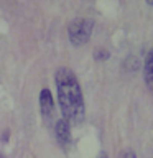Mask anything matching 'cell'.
<instances>
[{
    "mask_svg": "<svg viewBox=\"0 0 153 158\" xmlns=\"http://www.w3.org/2000/svg\"><path fill=\"white\" fill-rule=\"evenodd\" d=\"M143 79H145L147 86L153 91V48L145 56V63H143Z\"/></svg>",
    "mask_w": 153,
    "mask_h": 158,
    "instance_id": "obj_5",
    "label": "cell"
},
{
    "mask_svg": "<svg viewBox=\"0 0 153 158\" xmlns=\"http://www.w3.org/2000/svg\"><path fill=\"white\" fill-rule=\"evenodd\" d=\"M94 58L99 59V61H105V59L110 58V53H109L107 49H104V48H99L97 51H94Z\"/></svg>",
    "mask_w": 153,
    "mask_h": 158,
    "instance_id": "obj_6",
    "label": "cell"
},
{
    "mask_svg": "<svg viewBox=\"0 0 153 158\" xmlns=\"http://www.w3.org/2000/svg\"><path fill=\"white\" fill-rule=\"evenodd\" d=\"M58 102L63 114V120L69 125H79L86 118V104H84L82 89L72 69L61 66L54 73Z\"/></svg>",
    "mask_w": 153,
    "mask_h": 158,
    "instance_id": "obj_1",
    "label": "cell"
},
{
    "mask_svg": "<svg viewBox=\"0 0 153 158\" xmlns=\"http://www.w3.org/2000/svg\"><path fill=\"white\" fill-rule=\"evenodd\" d=\"M92 31H94V20H91V18H76L68 27L69 41L74 46L86 44L91 40Z\"/></svg>",
    "mask_w": 153,
    "mask_h": 158,
    "instance_id": "obj_2",
    "label": "cell"
},
{
    "mask_svg": "<svg viewBox=\"0 0 153 158\" xmlns=\"http://www.w3.org/2000/svg\"><path fill=\"white\" fill-rule=\"evenodd\" d=\"M118 158H137V155H135L133 152H130V150H125Z\"/></svg>",
    "mask_w": 153,
    "mask_h": 158,
    "instance_id": "obj_7",
    "label": "cell"
},
{
    "mask_svg": "<svg viewBox=\"0 0 153 158\" xmlns=\"http://www.w3.org/2000/svg\"><path fill=\"white\" fill-rule=\"evenodd\" d=\"M54 133H56V140L59 142V145L68 147L71 143V127L66 120L59 118L54 125Z\"/></svg>",
    "mask_w": 153,
    "mask_h": 158,
    "instance_id": "obj_4",
    "label": "cell"
},
{
    "mask_svg": "<svg viewBox=\"0 0 153 158\" xmlns=\"http://www.w3.org/2000/svg\"><path fill=\"white\" fill-rule=\"evenodd\" d=\"M99 158H107V156H105V155H101V156H99Z\"/></svg>",
    "mask_w": 153,
    "mask_h": 158,
    "instance_id": "obj_8",
    "label": "cell"
},
{
    "mask_svg": "<svg viewBox=\"0 0 153 158\" xmlns=\"http://www.w3.org/2000/svg\"><path fill=\"white\" fill-rule=\"evenodd\" d=\"M39 112L44 120H48L54 112V99L49 89H41L39 92Z\"/></svg>",
    "mask_w": 153,
    "mask_h": 158,
    "instance_id": "obj_3",
    "label": "cell"
}]
</instances>
